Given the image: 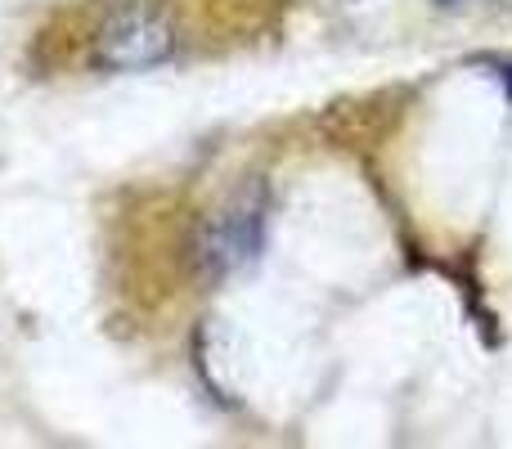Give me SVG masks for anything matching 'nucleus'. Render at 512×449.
I'll list each match as a JSON object with an SVG mask.
<instances>
[{
	"label": "nucleus",
	"mask_w": 512,
	"mask_h": 449,
	"mask_svg": "<svg viewBox=\"0 0 512 449\" xmlns=\"http://www.w3.org/2000/svg\"><path fill=\"white\" fill-rule=\"evenodd\" d=\"M436 5H459V0H436Z\"/></svg>",
	"instance_id": "7ed1b4c3"
},
{
	"label": "nucleus",
	"mask_w": 512,
	"mask_h": 449,
	"mask_svg": "<svg viewBox=\"0 0 512 449\" xmlns=\"http://www.w3.org/2000/svg\"><path fill=\"white\" fill-rule=\"evenodd\" d=\"M265 216H270V194H265L261 180H252L239 194L225 198L212 212V221H207L203 238H198L203 270L216 274V279L248 270L265 247Z\"/></svg>",
	"instance_id": "f257e3e1"
},
{
	"label": "nucleus",
	"mask_w": 512,
	"mask_h": 449,
	"mask_svg": "<svg viewBox=\"0 0 512 449\" xmlns=\"http://www.w3.org/2000/svg\"><path fill=\"white\" fill-rule=\"evenodd\" d=\"M176 45L171 18L162 14L149 0H126L108 14V23L99 27L95 41V63L108 72H140V68H158Z\"/></svg>",
	"instance_id": "f03ea898"
}]
</instances>
